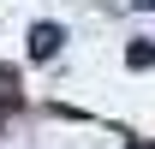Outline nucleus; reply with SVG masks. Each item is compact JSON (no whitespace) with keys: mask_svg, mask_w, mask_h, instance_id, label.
Here are the masks:
<instances>
[{"mask_svg":"<svg viewBox=\"0 0 155 149\" xmlns=\"http://www.w3.org/2000/svg\"><path fill=\"white\" fill-rule=\"evenodd\" d=\"M60 42H66V30H60V24H36V30H30V60H54Z\"/></svg>","mask_w":155,"mask_h":149,"instance_id":"obj_1","label":"nucleus"},{"mask_svg":"<svg viewBox=\"0 0 155 149\" xmlns=\"http://www.w3.org/2000/svg\"><path fill=\"white\" fill-rule=\"evenodd\" d=\"M125 66H137V72L155 66V48H149V42H131V48H125Z\"/></svg>","mask_w":155,"mask_h":149,"instance_id":"obj_2","label":"nucleus"},{"mask_svg":"<svg viewBox=\"0 0 155 149\" xmlns=\"http://www.w3.org/2000/svg\"><path fill=\"white\" fill-rule=\"evenodd\" d=\"M137 6H149V12H155V0H137Z\"/></svg>","mask_w":155,"mask_h":149,"instance_id":"obj_3","label":"nucleus"}]
</instances>
